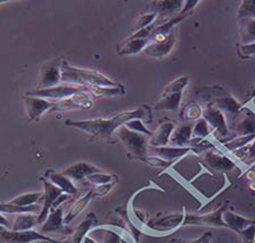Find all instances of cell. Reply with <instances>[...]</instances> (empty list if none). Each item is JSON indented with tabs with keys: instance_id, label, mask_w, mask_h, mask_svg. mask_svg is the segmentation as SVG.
<instances>
[{
	"instance_id": "obj_1",
	"label": "cell",
	"mask_w": 255,
	"mask_h": 243,
	"mask_svg": "<svg viewBox=\"0 0 255 243\" xmlns=\"http://www.w3.org/2000/svg\"><path fill=\"white\" fill-rule=\"evenodd\" d=\"M146 110L141 109L126 111L110 119H93V120H66L65 125L73 128L85 131L89 136H91L98 141H103L106 143H115L117 139L114 138V134L120 127L125 126L128 121L133 120V119H146Z\"/></svg>"
},
{
	"instance_id": "obj_2",
	"label": "cell",
	"mask_w": 255,
	"mask_h": 243,
	"mask_svg": "<svg viewBox=\"0 0 255 243\" xmlns=\"http://www.w3.org/2000/svg\"><path fill=\"white\" fill-rule=\"evenodd\" d=\"M62 81L67 85L74 86H106V87H117L120 83L115 82L112 79L107 78L106 75L95 70L79 69V67L72 66L66 62L62 63Z\"/></svg>"
},
{
	"instance_id": "obj_3",
	"label": "cell",
	"mask_w": 255,
	"mask_h": 243,
	"mask_svg": "<svg viewBox=\"0 0 255 243\" xmlns=\"http://www.w3.org/2000/svg\"><path fill=\"white\" fill-rule=\"evenodd\" d=\"M189 83V77L182 75L172 81L163 91L161 97L155 104L156 110L171 111V112L179 113L181 110V103L183 97V91Z\"/></svg>"
},
{
	"instance_id": "obj_4",
	"label": "cell",
	"mask_w": 255,
	"mask_h": 243,
	"mask_svg": "<svg viewBox=\"0 0 255 243\" xmlns=\"http://www.w3.org/2000/svg\"><path fill=\"white\" fill-rule=\"evenodd\" d=\"M118 138L129 152V157L133 159H140L148 155L149 151V137L146 135L130 130L126 126L120 127L117 130Z\"/></svg>"
},
{
	"instance_id": "obj_5",
	"label": "cell",
	"mask_w": 255,
	"mask_h": 243,
	"mask_svg": "<svg viewBox=\"0 0 255 243\" xmlns=\"http://www.w3.org/2000/svg\"><path fill=\"white\" fill-rule=\"evenodd\" d=\"M228 208V203L221 206L220 208L211 211V213L206 214H188L186 213L185 219H183L182 226H213V227H225L227 226L223 222V213Z\"/></svg>"
},
{
	"instance_id": "obj_6",
	"label": "cell",
	"mask_w": 255,
	"mask_h": 243,
	"mask_svg": "<svg viewBox=\"0 0 255 243\" xmlns=\"http://www.w3.org/2000/svg\"><path fill=\"white\" fill-rule=\"evenodd\" d=\"M186 213V208H183L181 213L157 215L147 223V227L158 233H170L182 226Z\"/></svg>"
},
{
	"instance_id": "obj_7",
	"label": "cell",
	"mask_w": 255,
	"mask_h": 243,
	"mask_svg": "<svg viewBox=\"0 0 255 243\" xmlns=\"http://www.w3.org/2000/svg\"><path fill=\"white\" fill-rule=\"evenodd\" d=\"M87 87L83 86H74V85H64V86H56L51 88L45 89H34L29 91L27 96L45 98L48 101H61V99L73 96V95L80 93V91L86 90Z\"/></svg>"
},
{
	"instance_id": "obj_8",
	"label": "cell",
	"mask_w": 255,
	"mask_h": 243,
	"mask_svg": "<svg viewBox=\"0 0 255 243\" xmlns=\"http://www.w3.org/2000/svg\"><path fill=\"white\" fill-rule=\"evenodd\" d=\"M203 118L209 123L212 133L217 135L218 137L226 138L229 136L230 129L227 122V119L220 110L217 109L213 104H209L204 107Z\"/></svg>"
},
{
	"instance_id": "obj_9",
	"label": "cell",
	"mask_w": 255,
	"mask_h": 243,
	"mask_svg": "<svg viewBox=\"0 0 255 243\" xmlns=\"http://www.w3.org/2000/svg\"><path fill=\"white\" fill-rule=\"evenodd\" d=\"M213 104L217 109H219L221 112L225 114V117L227 119V122H228L229 129L233 127L235 121L237 120V118L241 115L243 109H244V105L242 103H239L236 98H235L233 95L230 94H225L223 96L219 97L218 99H215Z\"/></svg>"
},
{
	"instance_id": "obj_10",
	"label": "cell",
	"mask_w": 255,
	"mask_h": 243,
	"mask_svg": "<svg viewBox=\"0 0 255 243\" xmlns=\"http://www.w3.org/2000/svg\"><path fill=\"white\" fill-rule=\"evenodd\" d=\"M202 160L210 169L217 171V173H227V171L237 168L236 163L228 158V155L214 150H207L203 152Z\"/></svg>"
},
{
	"instance_id": "obj_11",
	"label": "cell",
	"mask_w": 255,
	"mask_h": 243,
	"mask_svg": "<svg viewBox=\"0 0 255 243\" xmlns=\"http://www.w3.org/2000/svg\"><path fill=\"white\" fill-rule=\"evenodd\" d=\"M50 239L34 230L22 231V232L7 229L0 231V243H32L39 240H50Z\"/></svg>"
},
{
	"instance_id": "obj_12",
	"label": "cell",
	"mask_w": 255,
	"mask_h": 243,
	"mask_svg": "<svg viewBox=\"0 0 255 243\" xmlns=\"http://www.w3.org/2000/svg\"><path fill=\"white\" fill-rule=\"evenodd\" d=\"M61 66L62 63L58 59L46 63L40 72V81L37 89L51 88V87L58 86V83L62 81Z\"/></svg>"
},
{
	"instance_id": "obj_13",
	"label": "cell",
	"mask_w": 255,
	"mask_h": 243,
	"mask_svg": "<svg viewBox=\"0 0 255 243\" xmlns=\"http://www.w3.org/2000/svg\"><path fill=\"white\" fill-rule=\"evenodd\" d=\"M42 184H43V192H42L43 197H42V208H41V211H40V214L38 215L39 225L43 224V222L47 219L51 208H53L56 201H57V199L61 197V194L63 193L57 186H55L53 183L47 181V179H42Z\"/></svg>"
},
{
	"instance_id": "obj_14",
	"label": "cell",
	"mask_w": 255,
	"mask_h": 243,
	"mask_svg": "<svg viewBox=\"0 0 255 243\" xmlns=\"http://www.w3.org/2000/svg\"><path fill=\"white\" fill-rule=\"evenodd\" d=\"M24 103H25L26 106L27 117L31 120H39L43 114L49 112L55 104L54 102L48 101V99L27 96V95L24 97Z\"/></svg>"
},
{
	"instance_id": "obj_15",
	"label": "cell",
	"mask_w": 255,
	"mask_h": 243,
	"mask_svg": "<svg viewBox=\"0 0 255 243\" xmlns=\"http://www.w3.org/2000/svg\"><path fill=\"white\" fill-rule=\"evenodd\" d=\"M174 43H175V37L174 34L171 32L169 35H167L166 39H164V40L149 42L142 51L143 54L149 57L162 58L170 54V51L172 50V48L174 47Z\"/></svg>"
},
{
	"instance_id": "obj_16",
	"label": "cell",
	"mask_w": 255,
	"mask_h": 243,
	"mask_svg": "<svg viewBox=\"0 0 255 243\" xmlns=\"http://www.w3.org/2000/svg\"><path fill=\"white\" fill-rule=\"evenodd\" d=\"M101 169L98 167L91 165L89 162L81 161L78 163H74L63 171V174L65 175L66 177H69L72 182H81L86 181L87 177L91 174L99 173Z\"/></svg>"
},
{
	"instance_id": "obj_17",
	"label": "cell",
	"mask_w": 255,
	"mask_h": 243,
	"mask_svg": "<svg viewBox=\"0 0 255 243\" xmlns=\"http://www.w3.org/2000/svg\"><path fill=\"white\" fill-rule=\"evenodd\" d=\"M64 207L62 205L50 210L47 219L40 227V233L46 235V233L61 232L64 231Z\"/></svg>"
},
{
	"instance_id": "obj_18",
	"label": "cell",
	"mask_w": 255,
	"mask_h": 243,
	"mask_svg": "<svg viewBox=\"0 0 255 243\" xmlns=\"http://www.w3.org/2000/svg\"><path fill=\"white\" fill-rule=\"evenodd\" d=\"M175 128L174 122H162L159 123L156 130L151 134L149 137V146L150 147H162L169 146L170 138L172 131Z\"/></svg>"
},
{
	"instance_id": "obj_19",
	"label": "cell",
	"mask_w": 255,
	"mask_h": 243,
	"mask_svg": "<svg viewBox=\"0 0 255 243\" xmlns=\"http://www.w3.org/2000/svg\"><path fill=\"white\" fill-rule=\"evenodd\" d=\"M231 129L237 133L238 136L255 134V113L244 107Z\"/></svg>"
},
{
	"instance_id": "obj_20",
	"label": "cell",
	"mask_w": 255,
	"mask_h": 243,
	"mask_svg": "<svg viewBox=\"0 0 255 243\" xmlns=\"http://www.w3.org/2000/svg\"><path fill=\"white\" fill-rule=\"evenodd\" d=\"M45 177L47 181H49L50 183H53L55 186H57L63 193L70 194L72 197H74V195H77L79 193V189L75 186L74 183L72 182L69 177H66L63 173L59 174L56 173L54 170H48Z\"/></svg>"
},
{
	"instance_id": "obj_21",
	"label": "cell",
	"mask_w": 255,
	"mask_h": 243,
	"mask_svg": "<svg viewBox=\"0 0 255 243\" xmlns=\"http://www.w3.org/2000/svg\"><path fill=\"white\" fill-rule=\"evenodd\" d=\"M191 133H193V123L183 122L181 125L175 126L170 138V144L177 147H187L190 145Z\"/></svg>"
},
{
	"instance_id": "obj_22",
	"label": "cell",
	"mask_w": 255,
	"mask_h": 243,
	"mask_svg": "<svg viewBox=\"0 0 255 243\" xmlns=\"http://www.w3.org/2000/svg\"><path fill=\"white\" fill-rule=\"evenodd\" d=\"M223 222L227 226V229L234 231L235 233L239 234L243 230H245L246 227L252 225L255 222V219H249L241 216V215L235 214L233 210L227 208L223 213Z\"/></svg>"
},
{
	"instance_id": "obj_23",
	"label": "cell",
	"mask_w": 255,
	"mask_h": 243,
	"mask_svg": "<svg viewBox=\"0 0 255 243\" xmlns=\"http://www.w3.org/2000/svg\"><path fill=\"white\" fill-rule=\"evenodd\" d=\"M150 149L153 150L154 155H156V157L164 159V160L172 163H173V160H177V159L185 157L186 154L194 152L193 147L190 146H187V147L162 146V147H150Z\"/></svg>"
},
{
	"instance_id": "obj_24",
	"label": "cell",
	"mask_w": 255,
	"mask_h": 243,
	"mask_svg": "<svg viewBox=\"0 0 255 243\" xmlns=\"http://www.w3.org/2000/svg\"><path fill=\"white\" fill-rule=\"evenodd\" d=\"M91 199H94L91 190H87L85 194H82L81 197H79L73 205L70 207V209L67 210V213L64 215V225L65 226L70 225L71 223L86 209V207L88 206V203L90 202Z\"/></svg>"
},
{
	"instance_id": "obj_25",
	"label": "cell",
	"mask_w": 255,
	"mask_h": 243,
	"mask_svg": "<svg viewBox=\"0 0 255 243\" xmlns=\"http://www.w3.org/2000/svg\"><path fill=\"white\" fill-rule=\"evenodd\" d=\"M96 223V217L95 214H89L88 216L85 218L81 224H80L77 229H75L69 238L66 239L65 241H63V243H81L83 241V239L86 238L87 233L90 232L91 227L95 225Z\"/></svg>"
},
{
	"instance_id": "obj_26",
	"label": "cell",
	"mask_w": 255,
	"mask_h": 243,
	"mask_svg": "<svg viewBox=\"0 0 255 243\" xmlns=\"http://www.w3.org/2000/svg\"><path fill=\"white\" fill-rule=\"evenodd\" d=\"M37 225H39V222L38 216H35V214H21L15 217V221L13 224H11L10 230L17 231V232L31 231Z\"/></svg>"
},
{
	"instance_id": "obj_27",
	"label": "cell",
	"mask_w": 255,
	"mask_h": 243,
	"mask_svg": "<svg viewBox=\"0 0 255 243\" xmlns=\"http://www.w3.org/2000/svg\"><path fill=\"white\" fill-rule=\"evenodd\" d=\"M239 35L244 45L255 42V19L239 18Z\"/></svg>"
},
{
	"instance_id": "obj_28",
	"label": "cell",
	"mask_w": 255,
	"mask_h": 243,
	"mask_svg": "<svg viewBox=\"0 0 255 243\" xmlns=\"http://www.w3.org/2000/svg\"><path fill=\"white\" fill-rule=\"evenodd\" d=\"M150 41L149 39H131L128 38V40L122 43L119 48V53L122 55H134L142 51L146 48Z\"/></svg>"
},
{
	"instance_id": "obj_29",
	"label": "cell",
	"mask_w": 255,
	"mask_h": 243,
	"mask_svg": "<svg viewBox=\"0 0 255 243\" xmlns=\"http://www.w3.org/2000/svg\"><path fill=\"white\" fill-rule=\"evenodd\" d=\"M42 206L32 205V206H15L9 202L0 203V213L2 214H11V215H21V214H40Z\"/></svg>"
},
{
	"instance_id": "obj_30",
	"label": "cell",
	"mask_w": 255,
	"mask_h": 243,
	"mask_svg": "<svg viewBox=\"0 0 255 243\" xmlns=\"http://www.w3.org/2000/svg\"><path fill=\"white\" fill-rule=\"evenodd\" d=\"M88 91L95 97H118L125 94V87L119 85L117 87L106 86H89Z\"/></svg>"
},
{
	"instance_id": "obj_31",
	"label": "cell",
	"mask_w": 255,
	"mask_h": 243,
	"mask_svg": "<svg viewBox=\"0 0 255 243\" xmlns=\"http://www.w3.org/2000/svg\"><path fill=\"white\" fill-rule=\"evenodd\" d=\"M183 2L181 0H170V1H157V13L161 15L163 17H170L173 16L175 17L177 15H179L180 10L183 7Z\"/></svg>"
},
{
	"instance_id": "obj_32",
	"label": "cell",
	"mask_w": 255,
	"mask_h": 243,
	"mask_svg": "<svg viewBox=\"0 0 255 243\" xmlns=\"http://www.w3.org/2000/svg\"><path fill=\"white\" fill-rule=\"evenodd\" d=\"M203 112H204V107L202 104H199L198 102H191L182 109L181 118L186 122L197 121L203 117Z\"/></svg>"
},
{
	"instance_id": "obj_33",
	"label": "cell",
	"mask_w": 255,
	"mask_h": 243,
	"mask_svg": "<svg viewBox=\"0 0 255 243\" xmlns=\"http://www.w3.org/2000/svg\"><path fill=\"white\" fill-rule=\"evenodd\" d=\"M255 139V134H250V135H243V136H236L231 138L230 141H227L223 143V147L226 150L230 151V152H234L241 147H244L250 145Z\"/></svg>"
},
{
	"instance_id": "obj_34",
	"label": "cell",
	"mask_w": 255,
	"mask_h": 243,
	"mask_svg": "<svg viewBox=\"0 0 255 243\" xmlns=\"http://www.w3.org/2000/svg\"><path fill=\"white\" fill-rule=\"evenodd\" d=\"M212 134V130H211L209 123L206 122L204 118L198 119L197 121H195L193 125V133H191V139H195V141H203L206 137H209L210 135Z\"/></svg>"
},
{
	"instance_id": "obj_35",
	"label": "cell",
	"mask_w": 255,
	"mask_h": 243,
	"mask_svg": "<svg viewBox=\"0 0 255 243\" xmlns=\"http://www.w3.org/2000/svg\"><path fill=\"white\" fill-rule=\"evenodd\" d=\"M43 193L42 192H33V193H24L18 195V197L14 198L10 200L9 203L15 206H32L37 205L38 202L42 201Z\"/></svg>"
},
{
	"instance_id": "obj_36",
	"label": "cell",
	"mask_w": 255,
	"mask_h": 243,
	"mask_svg": "<svg viewBox=\"0 0 255 243\" xmlns=\"http://www.w3.org/2000/svg\"><path fill=\"white\" fill-rule=\"evenodd\" d=\"M79 109H82L81 105L75 102V99L71 96L55 102L53 109L49 112H66V111H73Z\"/></svg>"
},
{
	"instance_id": "obj_37",
	"label": "cell",
	"mask_w": 255,
	"mask_h": 243,
	"mask_svg": "<svg viewBox=\"0 0 255 243\" xmlns=\"http://www.w3.org/2000/svg\"><path fill=\"white\" fill-rule=\"evenodd\" d=\"M237 17L255 19V0H243L238 7Z\"/></svg>"
},
{
	"instance_id": "obj_38",
	"label": "cell",
	"mask_w": 255,
	"mask_h": 243,
	"mask_svg": "<svg viewBox=\"0 0 255 243\" xmlns=\"http://www.w3.org/2000/svg\"><path fill=\"white\" fill-rule=\"evenodd\" d=\"M87 182L91 183L94 185H103V184H107V183H112V182H118V177L115 175H111V174H104V173H95L91 174L86 179Z\"/></svg>"
},
{
	"instance_id": "obj_39",
	"label": "cell",
	"mask_w": 255,
	"mask_h": 243,
	"mask_svg": "<svg viewBox=\"0 0 255 243\" xmlns=\"http://www.w3.org/2000/svg\"><path fill=\"white\" fill-rule=\"evenodd\" d=\"M196 96H198L199 98L204 99V101H209V99L213 98L214 97V101L215 99H218L219 97L223 96V95L227 94L225 93V90H223L221 87H219V88H213V87H206V88H201L196 90Z\"/></svg>"
},
{
	"instance_id": "obj_40",
	"label": "cell",
	"mask_w": 255,
	"mask_h": 243,
	"mask_svg": "<svg viewBox=\"0 0 255 243\" xmlns=\"http://www.w3.org/2000/svg\"><path fill=\"white\" fill-rule=\"evenodd\" d=\"M156 16H157V13H149V14L141 15V16L137 19V22H135V24H134L132 30L134 31V32H138V31L146 29V27L153 25L155 19H156Z\"/></svg>"
},
{
	"instance_id": "obj_41",
	"label": "cell",
	"mask_w": 255,
	"mask_h": 243,
	"mask_svg": "<svg viewBox=\"0 0 255 243\" xmlns=\"http://www.w3.org/2000/svg\"><path fill=\"white\" fill-rule=\"evenodd\" d=\"M138 160L143 161L145 163H147V165H149L151 167H155V168L166 169V168H169V167L172 166V162L166 161V160H164V159L156 157V155H151V157L147 155V157L140 158V159H138Z\"/></svg>"
},
{
	"instance_id": "obj_42",
	"label": "cell",
	"mask_w": 255,
	"mask_h": 243,
	"mask_svg": "<svg viewBox=\"0 0 255 243\" xmlns=\"http://www.w3.org/2000/svg\"><path fill=\"white\" fill-rule=\"evenodd\" d=\"M125 126L127 127V128H129L130 130L137 131V133L143 134V135H146V136H148V137H150L151 134H153L148 128H147L145 122L140 120V119H133V120L128 121Z\"/></svg>"
},
{
	"instance_id": "obj_43",
	"label": "cell",
	"mask_w": 255,
	"mask_h": 243,
	"mask_svg": "<svg viewBox=\"0 0 255 243\" xmlns=\"http://www.w3.org/2000/svg\"><path fill=\"white\" fill-rule=\"evenodd\" d=\"M117 184V182H112V183H107V184H103V185H97L91 189V192H93V198H102L105 197L107 193H110L112 189H113L114 185Z\"/></svg>"
},
{
	"instance_id": "obj_44",
	"label": "cell",
	"mask_w": 255,
	"mask_h": 243,
	"mask_svg": "<svg viewBox=\"0 0 255 243\" xmlns=\"http://www.w3.org/2000/svg\"><path fill=\"white\" fill-rule=\"evenodd\" d=\"M242 238V243H254L255 241V222L252 225L246 227L239 233Z\"/></svg>"
},
{
	"instance_id": "obj_45",
	"label": "cell",
	"mask_w": 255,
	"mask_h": 243,
	"mask_svg": "<svg viewBox=\"0 0 255 243\" xmlns=\"http://www.w3.org/2000/svg\"><path fill=\"white\" fill-rule=\"evenodd\" d=\"M239 54L242 57H251L255 55V42L249 45H242L239 47Z\"/></svg>"
},
{
	"instance_id": "obj_46",
	"label": "cell",
	"mask_w": 255,
	"mask_h": 243,
	"mask_svg": "<svg viewBox=\"0 0 255 243\" xmlns=\"http://www.w3.org/2000/svg\"><path fill=\"white\" fill-rule=\"evenodd\" d=\"M244 163L246 166H252L255 163V139L250 144L249 153L246 155Z\"/></svg>"
},
{
	"instance_id": "obj_47",
	"label": "cell",
	"mask_w": 255,
	"mask_h": 243,
	"mask_svg": "<svg viewBox=\"0 0 255 243\" xmlns=\"http://www.w3.org/2000/svg\"><path fill=\"white\" fill-rule=\"evenodd\" d=\"M0 225L3 226L7 230L11 229V223L9 222V219H7L5 216H2L1 213H0Z\"/></svg>"
},
{
	"instance_id": "obj_48",
	"label": "cell",
	"mask_w": 255,
	"mask_h": 243,
	"mask_svg": "<svg viewBox=\"0 0 255 243\" xmlns=\"http://www.w3.org/2000/svg\"><path fill=\"white\" fill-rule=\"evenodd\" d=\"M211 239H212V233H211V232H205L204 234H203L202 243H211Z\"/></svg>"
},
{
	"instance_id": "obj_49",
	"label": "cell",
	"mask_w": 255,
	"mask_h": 243,
	"mask_svg": "<svg viewBox=\"0 0 255 243\" xmlns=\"http://www.w3.org/2000/svg\"><path fill=\"white\" fill-rule=\"evenodd\" d=\"M245 176H246L247 179H249V181L253 182V181H255V171L249 170L247 173H245Z\"/></svg>"
},
{
	"instance_id": "obj_50",
	"label": "cell",
	"mask_w": 255,
	"mask_h": 243,
	"mask_svg": "<svg viewBox=\"0 0 255 243\" xmlns=\"http://www.w3.org/2000/svg\"><path fill=\"white\" fill-rule=\"evenodd\" d=\"M32 243H63V242H59V241L54 240V239H50V240H39V241H35Z\"/></svg>"
},
{
	"instance_id": "obj_51",
	"label": "cell",
	"mask_w": 255,
	"mask_h": 243,
	"mask_svg": "<svg viewBox=\"0 0 255 243\" xmlns=\"http://www.w3.org/2000/svg\"><path fill=\"white\" fill-rule=\"evenodd\" d=\"M82 243H98V242H96L94 239H91L90 237H88V235H86V238L83 239Z\"/></svg>"
},
{
	"instance_id": "obj_52",
	"label": "cell",
	"mask_w": 255,
	"mask_h": 243,
	"mask_svg": "<svg viewBox=\"0 0 255 243\" xmlns=\"http://www.w3.org/2000/svg\"><path fill=\"white\" fill-rule=\"evenodd\" d=\"M249 189L252 191L253 193H255V181H253V182H250V184H249Z\"/></svg>"
},
{
	"instance_id": "obj_53",
	"label": "cell",
	"mask_w": 255,
	"mask_h": 243,
	"mask_svg": "<svg viewBox=\"0 0 255 243\" xmlns=\"http://www.w3.org/2000/svg\"><path fill=\"white\" fill-rule=\"evenodd\" d=\"M202 240H203V235L201 238H198V239H196V240H193V241H189V242H187V243H202Z\"/></svg>"
},
{
	"instance_id": "obj_54",
	"label": "cell",
	"mask_w": 255,
	"mask_h": 243,
	"mask_svg": "<svg viewBox=\"0 0 255 243\" xmlns=\"http://www.w3.org/2000/svg\"><path fill=\"white\" fill-rule=\"evenodd\" d=\"M3 2H7L6 0H0V3H3Z\"/></svg>"
},
{
	"instance_id": "obj_55",
	"label": "cell",
	"mask_w": 255,
	"mask_h": 243,
	"mask_svg": "<svg viewBox=\"0 0 255 243\" xmlns=\"http://www.w3.org/2000/svg\"><path fill=\"white\" fill-rule=\"evenodd\" d=\"M253 101H254V102H255V95H254V98H253Z\"/></svg>"
}]
</instances>
